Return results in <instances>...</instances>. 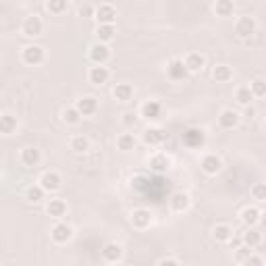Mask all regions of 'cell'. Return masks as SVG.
Wrapping results in <instances>:
<instances>
[{
    "label": "cell",
    "mask_w": 266,
    "mask_h": 266,
    "mask_svg": "<svg viewBox=\"0 0 266 266\" xmlns=\"http://www.w3.org/2000/svg\"><path fill=\"white\" fill-rule=\"evenodd\" d=\"M181 140H183V146L195 150V148H202V146H204V142H206V133H204V129H195V127H191V129H187V131L183 133Z\"/></svg>",
    "instance_id": "obj_1"
},
{
    "label": "cell",
    "mask_w": 266,
    "mask_h": 266,
    "mask_svg": "<svg viewBox=\"0 0 266 266\" xmlns=\"http://www.w3.org/2000/svg\"><path fill=\"white\" fill-rule=\"evenodd\" d=\"M21 29H23V33H25L27 38H36V36H42L44 23H42V19L38 15H29V17H25Z\"/></svg>",
    "instance_id": "obj_2"
},
{
    "label": "cell",
    "mask_w": 266,
    "mask_h": 266,
    "mask_svg": "<svg viewBox=\"0 0 266 266\" xmlns=\"http://www.w3.org/2000/svg\"><path fill=\"white\" fill-rule=\"evenodd\" d=\"M110 58V48L106 44H100L96 42L94 46H90V60L96 66H104V62Z\"/></svg>",
    "instance_id": "obj_3"
},
{
    "label": "cell",
    "mask_w": 266,
    "mask_h": 266,
    "mask_svg": "<svg viewBox=\"0 0 266 266\" xmlns=\"http://www.w3.org/2000/svg\"><path fill=\"white\" fill-rule=\"evenodd\" d=\"M44 48L38 46V44H31V46H25L23 48V62L25 64H31V66H36L40 62H44Z\"/></svg>",
    "instance_id": "obj_4"
},
{
    "label": "cell",
    "mask_w": 266,
    "mask_h": 266,
    "mask_svg": "<svg viewBox=\"0 0 266 266\" xmlns=\"http://www.w3.org/2000/svg\"><path fill=\"white\" fill-rule=\"evenodd\" d=\"M94 17H96L98 25H113L117 19V9L113 5H100V7H96Z\"/></svg>",
    "instance_id": "obj_5"
},
{
    "label": "cell",
    "mask_w": 266,
    "mask_h": 266,
    "mask_svg": "<svg viewBox=\"0 0 266 266\" xmlns=\"http://www.w3.org/2000/svg\"><path fill=\"white\" fill-rule=\"evenodd\" d=\"M254 31H256V19H254V17L246 15V17H239V19H237V23H235V33H237L239 38L248 40Z\"/></svg>",
    "instance_id": "obj_6"
},
{
    "label": "cell",
    "mask_w": 266,
    "mask_h": 266,
    "mask_svg": "<svg viewBox=\"0 0 266 266\" xmlns=\"http://www.w3.org/2000/svg\"><path fill=\"white\" fill-rule=\"evenodd\" d=\"M60 185H62V179H60V175L54 173V171H48V173H44V175L40 177V187H42L44 191L54 193V191L60 189Z\"/></svg>",
    "instance_id": "obj_7"
},
{
    "label": "cell",
    "mask_w": 266,
    "mask_h": 266,
    "mask_svg": "<svg viewBox=\"0 0 266 266\" xmlns=\"http://www.w3.org/2000/svg\"><path fill=\"white\" fill-rule=\"evenodd\" d=\"M75 110H77L81 117H92V115L98 113V100H96L94 96H85V98L77 100Z\"/></svg>",
    "instance_id": "obj_8"
},
{
    "label": "cell",
    "mask_w": 266,
    "mask_h": 266,
    "mask_svg": "<svg viewBox=\"0 0 266 266\" xmlns=\"http://www.w3.org/2000/svg\"><path fill=\"white\" fill-rule=\"evenodd\" d=\"M204 64H206V58H204V54H199V52H189V54L185 56V60H183V66L187 69V73L202 71Z\"/></svg>",
    "instance_id": "obj_9"
},
{
    "label": "cell",
    "mask_w": 266,
    "mask_h": 266,
    "mask_svg": "<svg viewBox=\"0 0 266 266\" xmlns=\"http://www.w3.org/2000/svg\"><path fill=\"white\" fill-rule=\"evenodd\" d=\"M131 223L136 229H148L152 225V212L148 208H136L131 212Z\"/></svg>",
    "instance_id": "obj_10"
},
{
    "label": "cell",
    "mask_w": 266,
    "mask_h": 266,
    "mask_svg": "<svg viewBox=\"0 0 266 266\" xmlns=\"http://www.w3.org/2000/svg\"><path fill=\"white\" fill-rule=\"evenodd\" d=\"M73 237V229L71 225H66V223H56L52 227V239L56 243H66V241H71Z\"/></svg>",
    "instance_id": "obj_11"
},
{
    "label": "cell",
    "mask_w": 266,
    "mask_h": 266,
    "mask_svg": "<svg viewBox=\"0 0 266 266\" xmlns=\"http://www.w3.org/2000/svg\"><path fill=\"white\" fill-rule=\"evenodd\" d=\"M199 166H202V171L206 173V175H218L220 173V169H223V162H220V158L216 156V154H208V156H204L202 158V162H199Z\"/></svg>",
    "instance_id": "obj_12"
},
{
    "label": "cell",
    "mask_w": 266,
    "mask_h": 266,
    "mask_svg": "<svg viewBox=\"0 0 266 266\" xmlns=\"http://www.w3.org/2000/svg\"><path fill=\"white\" fill-rule=\"evenodd\" d=\"M144 142L148 146H160L166 142V131L160 129V127H148L144 131Z\"/></svg>",
    "instance_id": "obj_13"
},
{
    "label": "cell",
    "mask_w": 266,
    "mask_h": 266,
    "mask_svg": "<svg viewBox=\"0 0 266 266\" xmlns=\"http://www.w3.org/2000/svg\"><path fill=\"white\" fill-rule=\"evenodd\" d=\"M169 204H171V208H173L175 212H185L191 202H189V195H187L185 191H175V193L169 197Z\"/></svg>",
    "instance_id": "obj_14"
},
{
    "label": "cell",
    "mask_w": 266,
    "mask_h": 266,
    "mask_svg": "<svg viewBox=\"0 0 266 266\" xmlns=\"http://www.w3.org/2000/svg\"><path fill=\"white\" fill-rule=\"evenodd\" d=\"M87 77H90V83H94V85H104L110 77V71L106 66H92Z\"/></svg>",
    "instance_id": "obj_15"
},
{
    "label": "cell",
    "mask_w": 266,
    "mask_h": 266,
    "mask_svg": "<svg viewBox=\"0 0 266 266\" xmlns=\"http://www.w3.org/2000/svg\"><path fill=\"white\" fill-rule=\"evenodd\" d=\"M166 73H169V77L173 81H181V79L187 77V69L183 66V60H179V58H175V60L169 62V66H166Z\"/></svg>",
    "instance_id": "obj_16"
},
{
    "label": "cell",
    "mask_w": 266,
    "mask_h": 266,
    "mask_svg": "<svg viewBox=\"0 0 266 266\" xmlns=\"http://www.w3.org/2000/svg\"><path fill=\"white\" fill-rule=\"evenodd\" d=\"M150 169L154 173H166L171 169V158L166 156V154H154L150 158Z\"/></svg>",
    "instance_id": "obj_17"
},
{
    "label": "cell",
    "mask_w": 266,
    "mask_h": 266,
    "mask_svg": "<svg viewBox=\"0 0 266 266\" xmlns=\"http://www.w3.org/2000/svg\"><path fill=\"white\" fill-rule=\"evenodd\" d=\"M239 123V115L235 110H231V108H225L220 115H218V125L223 129H235Z\"/></svg>",
    "instance_id": "obj_18"
},
{
    "label": "cell",
    "mask_w": 266,
    "mask_h": 266,
    "mask_svg": "<svg viewBox=\"0 0 266 266\" xmlns=\"http://www.w3.org/2000/svg\"><path fill=\"white\" fill-rule=\"evenodd\" d=\"M42 160V154L38 148H23L21 150V164L23 166H38Z\"/></svg>",
    "instance_id": "obj_19"
},
{
    "label": "cell",
    "mask_w": 266,
    "mask_h": 266,
    "mask_svg": "<svg viewBox=\"0 0 266 266\" xmlns=\"http://www.w3.org/2000/svg\"><path fill=\"white\" fill-rule=\"evenodd\" d=\"M102 258H104L106 262H119V260L123 258V248H121L117 241H110V243H106V246L102 248Z\"/></svg>",
    "instance_id": "obj_20"
},
{
    "label": "cell",
    "mask_w": 266,
    "mask_h": 266,
    "mask_svg": "<svg viewBox=\"0 0 266 266\" xmlns=\"http://www.w3.org/2000/svg\"><path fill=\"white\" fill-rule=\"evenodd\" d=\"M46 212H48V216H52V218H60V216H64V212H66L64 199H60V197H52L50 202L46 204Z\"/></svg>",
    "instance_id": "obj_21"
},
{
    "label": "cell",
    "mask_w": 266,
    "mask_h": 266,
    "mask_svg": "<svg viewBox=\"0 0 266 266\" xmlns=\"http://www.w3.org/2000/svg\"><path fill=\"white\" fill-rule=\"evenodd\" d=\"M142 117L144 119H148V121H156V119H160V115H162V106L158 104V102H154V100H148L146 104H142Z\"/></svg>",
    "instance_id": "obj_22"
},
{
    "label": "cell",
    "mask_w": 266,
    "mask_h": 266,
    "mask_svg": "<svg viewBox=\"0 0 266 266\" xmlns=\"http://www.w3.org/2000/svg\"><path fill=\"white\" fill-rule=\"evenodd\" d=\"M260 241H262V235H260V231H256L254 227H248V231L241 233V243L246 248H250V250H254L256 246H260Z\"/></svg>",
    "instance_id": "obj_23"
},
{
    "label": "cell",
    "mask_w": 266,
    "mask_h": 266,
    "mask_svg": "<svg viewBox=\"0 0 266 266\" xmlns=\"http://www.w3.org/2000/svg\"><path fill=\"white\" fill-rule=\"evenodd\" d=\"M115 36H117L115 25H98L96 27V38L100 44H108L110 40H115Z\"/></svg>",
    "instance_id": "obj_24"
},
{
    "label": "cell",
    "mask_w": 266,
    "mask_h": 266,
    "mask_svg": "<svg viewBox=\"0 0 266 266\" xmlns=\"http://www.w3.org/2000/svg\"><path fill=\"white\" fill-rule=\"evenodd\" d=\"M113 96L119 100V102H129V100H133V85L117 83V87L113 90Z\"/></svg>",
    "instance_id": "obj_25"
},
{
    "label": "cell",
    "mask_w": 266,
    "mask_h": 266,
    "mask_svg": "<svg viewBox=\"0 0 266 266\" xmlns=\"http://www.w3.org/2000/svg\"><path fill=\"white\" fill-rule=\"evenodd\" d=\"M260 210L258 208H254V206H248V208H243L241 210V214H239V218H241V223L246 225V227H254L258 220H260Z\"/></svg>",
    "instance_id": "obj_26"
},
{
    "label": "cell",
    "mask_w": 266,
    "mask_h": 266,
    "mask_svg": "<svg viewBox=\"0 0 266 266\" xmlns=\"http://www.w3.org/2000/svg\"><path fill=\"white\" fill-rule=\"evenodd\" d=\"M212 237L218 241V243H227L231 237H233V229L229 225H216L212 229Z\"/></svg>",
    "instance_id": "obj_27"
},
{
    "label": "cell",
    "mask_w": 266,
    "mask_h": 266,
    "mask_svg": "<svg viewBox=\"0 0 266 266\" xmlns=\"http://www.w3.org/2000/svg\"><path fill=\"white\" fill-rule=\"evenodd\" d=\"M212 77L218 81V83H227L233 79V69L227 64H216L214 66V71H212Z\"/></svg>",
    "instance_id": "obj_28"
},
{
    "label": "cell",
    "mask_w": 266,
    "mask_h": 266,
    "mask_svg": "<svg viewBox=\"0 0 266 266\" xmlns=\"http://www.w3.org/2000/svg\"><path fill=\"white\" fill-rule=\"evenodd\" d=\"M17 129V119L13 115H0V133L3 136H11Z\"/></svg>",
    "instance_id": "obj_29"
},
{
    "label": "cell",
    "mask_w": 266,
    "mask_h": 266,
    "mask_svg": "<svg viewBox=\"0 0 266 266\" xmlns=\"http://www.w3.org/2000/svg\"><path fill=\"white\" fill-rule=\"evenodd\" d=\"M212 9H214L216 17H231L233 11H235V7H233L231 0H216Z\"/></svg>",
    "instance_id": "obj_30"
},
{
    "label": "cell",
    "mask_w": 266,
    "mask_h": 266,
    "mask_svg": "<svg viewBox=\"0 0 266 266\" xmlns=\"http://www.w3.org/2000/svg\"><path fill=\"white\" fill-rule=\"evenodd\" d=\"M69 146H71V150L75 154H85L90 150V140L83 138V136H73L71 142H69Z\"/></svg>",
    "instance_id": "obj_31"
},
{
    "label": "cell",
    "mask_w": 266,
    "mask_h": 266,
    "mask_svg": "<svg viewBox=\"0 0 266 266\" xmlns=\"http://www.w3.org/2000/svg\"><path fill=\"white\" fill-rule=\"evenodd\" d=\"M117 148H119L121 152L133 150V148H136V138H133L131 133H121V136L117 138Z\"/></svg>",
    "instance_id": "obj_32"
},
{
    "label": "cell",
    "mask_w": 266,
    "mask_h": 266,
    "mask_svg": "<svg viewBox=\"0 0 266 266\" xmlns=\"http://www.w3.org/2000/svg\"><path fill=\"white\" fill-rule=\"evenodd\" d=\"M235 100H237V102H239L241 106H250V104H252V100H254V96H252L250 87L243 85V87H237V92H235Z\"/></svg>",
    "instance_id": "obj_33"
},
{
    "label": "cell",
    "mask_w": 266,
    "mask_h": 266,
    "mask_svg": "<svg viewBox=\"0 0 266 266\" xmlns=\"http://www.w3.org/2000/svg\"><path fill=\"white\" fill-rule=\"evenodd\" d=\"M44 193H46V191H44L40 185H31V187H27V191H25V195H27L29 202H42Z\"/></svg>",
    "instance_id": "obj_34"
},
{
    "label": "cell",
    "mask_w": 266,
    "mask_h": 266,
    "mask_svg": "<svg viewBox=\"0 0 266 266\" xmlns=\"http://www.w3.org/2000/svg\"><path fill=\"white\" fill-rule=\"evenodd\" d=\"M250 92L254 98H264L266 96V81L264 79H254L250 83Z\"/></svg>",
    "instance_id": "obj_35"
},
{
    "label": "cell",
    "mask_w": 266,
    "mask_h": 266,
    "mask_svg": "<svg viewBox=\"0 0 266 266\" xmlns=\"http://www.w3.org/2000/svg\"><path fill=\"white\" fill-rule=\"evenodd\" d=\"M62 121H64V123H69V125H77V123L81 121V115L75 110V106L64 108V110H62Z\"/></svg>",
    "instance_id": "obj_36"
},
{
    "label": "cell",
    "mask_w": 266,
    "mask_h": 266,
    "mask_svg": "<svg viewBox=\"0 0 266 266\" xmlns=\"http://www.w3.org/2000/svg\"><path fill=\"white\" fill-rule=\"evenodd\" d=\"M46 9L52 15H60L66 11V0H50V3H46Z\"/></svg>",
    "instance_id": "obj_37"
},
{
    "label": "cell",
    "mask_w": 266,
    "mask_h": 266,
    "mask_svg": "<svg viewBox=\"0 0 266 266\" xmlns=\"http://www.w3.org/2000/svg\"><path fill=\"white\" fill-rule=\"evenodd\" d=\"M252 195H254V199H258V202H264V199H266V185L264 183H256L252 187Z\"/></svg>",
    "instance_id": "obj_38"
},
{
    "label": "cell",
    "mask_w": 266,
    "mask_h": 266,
    "mask_svg": "<svg viewBox=\"0 0 266 266\" xmlns=\"http://www.w3.org/2000/svg\"><path fill=\"white\" fill-rule=\"evenodd\" d=\"M250 256H252V250H250V248H246V246H239V248L235 250V260H237L239 264H243Z\"/></svg>",
    "instance_id": "obj_39"
},
{
    "label": "cell",
    "mask_w": 266,
    "mask_h": 266,
    "mask_svg": "<svg viewBox=\"0 0 266 266\" xmlns=\"http://www.w3.org/2000/svg\"><path fill=\"white\" fill-rule=\"evenodd\" d=\"M243 266H264V260H262V256H256V254H252L246 262H243Z\"/></svg>",
    "instance_id": "obj_40"
},
{
    "label": "cell",
    "mask_w": 266,
    "mask_h": 266,
    "mask_svg": "<svg viewBox=\"0 0 266 266\" xmlns=\"http://www.w3.org/2000/svg\"><path fill=\"white\" fill-rule=\"evenodd\" d=\"M94 13H96V7H92V5L79 7V15H81V17H94Z\"/></svg>",
    "instance_id": "obj_41"
},
{
    "label": "cell",
    "mask_w": 266,
    "mask_h": 266,
    "mask_svg": "<svg viewBox=\"0 0 266 266\" xmlns=\"http://www.w3.org/2000/svg\"><path fill=\"white\" fill-rule=\"evenodd\" d=\"M227 243H229V246H231V248H233V250H237V248H239V246H243V243H241V235H239V237H237V235H235V233H233V237H231V239H229V241H227Z\"/></svg>",
    "instance_id": "obj_42"
},
{
    "label": "cell",
    "mask_w": 266,
    "mask_h": 266,
    "mask_svg": "<svg viewBox=\"0 0 266 266\" xmlns=\"http://www.w3.org/2000/svg\"><path fill=\"white\" fill-rule=\"evenodd\" d=\"M123 117H125V119H123V123H125L127 127H131V125H136V121H138V117L133 115V113H125Z\"/></svg>",
    "instance_id": "obj_43"
},
{
    "label": "cell",
    "mask_w": 266,
    "mask_h": 266,
    "mask_svg": "<svg viewBox=\"0 0 266 266\" xmlns=\"http://www.w3.org/2000/svg\"><path fill=\"white\" fill-rule=\"evenodd\" d=\"M158 266H179V262L173 260V258H164V260L158 262Z\"/></svg>",
    "instance_id": "obj_44"
},
{
    "label": "cell",
    "mask_w": 266,
    "mask_h": 266,
    "mask_svg": "<svg viewBox=\"0 0 266 266\" xmlns=\"http://www.w3.org/2000/svg\"><path fill=\"white\" fill-rule=\"evenodd\" d=\"M254 115H256V110H254L252 106H246V117H248V119H254Z\"/></svg>",
    "instance_id": "obj_45"
},
{
    "label": "cell",
    "mask_w": 266,
    "mask_h": 266,
    "mask_svg": "<svg viewBox=\"0 0 266 266\" xmlns=\"http://www.w3.org/2000/svg\"><path fill=\"white\" fill-rule=\"evenodd\" d=\"M0 181H3V175H0Z\"/></svg>",
    "instance_id": "obj_46"
}]
</instances>
